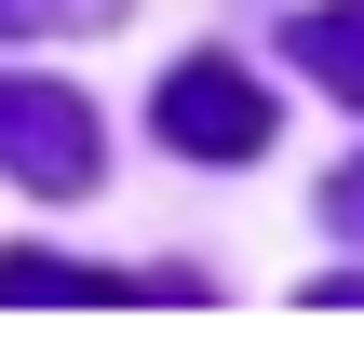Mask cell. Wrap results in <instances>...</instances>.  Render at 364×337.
I'll return each instance as SVG.
<instances>
[{
    "instance_id": "cell-1",
    "label": "cell",
    "mask_w": 364,
    "mask_h": 337,
    "mask_svg": "<svg viewBox=\"0 0 364 337\" xmlns=\"http://www.w3.org/2000/svg\"><path fill=\"white\" fill-rule=\"evenodd\" d=\"M149 122L189 149V162H257L284 122H270V95L230 68V54H189V68H162V95H149Z\"/></svg>"
},
{
    "instance_id": "cell-2",
    "label": "cell",
    "mask_w": 364,
    "mask_h": 337,
    "mask_svg": "<svg viewBox=\"0 0 364 337\" xmlns=\"http://www.w3.org/2000/svg\"><path fill=\"white\" fill-rule=\"evenodd\" d=\"M0 176L81 203V189H95V108H81L68 81H0Z\"/></svg>"
},
{
    "instance_id": "cell-3",
    "label": "cell",
    "mask_w": 364,
    "mask_h": 337,
    "mask_svg": "<svg viewBox=\"0 0 364 337\" xmlns=\"http://www.w3.org/2000/svg\"><path fill=\"white\" fill-rule=\"evenodd\" d=\"M41 297H68V311H122V297H203V284H135V270H68V257H0V311H41Z\"/></svg>"
},
{
    "instance_id": "cell-4",
    "label": "cell",
    "mask_w": 364,
    "mask_h": 337,
    "mask_svg": "<svg viewBox=\"0 0 364 337\" xmlns=\"http://www.w3.org/2000/svg\"><path fill=\"white\" fill-rule=\"evenodd\" d=\"M284 41H297V68H311L324 95H351V108H364V0H311Z\"/></svg>"
},
{
    "instance_id": "cell-5",
    "label": "cell",
    "mask_w": 364,
    "mask_h": 337,
    "mask_svg": "<svg viewBox=\"0 0 364 337\" xmlns=\"http://www.w3.org/2000/svg\"><path fill=\"white\" fill-rule=\"evenodd\" d=\"M311 311H364V270H324V284H311Z\"/></svg>"
},
{
    "instance_id": "cell-6",
    "label": "cell",
    "mask_w": 364,
    "mask_h": 337,
    "mask_svg": "<svg viewBox=\"0 0 364 337\" xmlns=\"http://www.w3.org/2000/svg\"><path fill=\"white\" fill-rule=\"evenodd\" d=\"M324 216H338V230H364V162L338 176V189H324Z\"/></svg>"
},
{
    "instance_id": "cell-7",
    "label": "cell",
    "mask_w": 364,
    "mask_h": 337,
    "mask_svg": "<svg viewBox=\"0 0 364 337\" xmlns=\"http://www.w3.org/2000/svg\"><path fill=\"white\" fill-rule=\"evenodd\" d=\"M54 14H122V0H54Z\"/></svg>"
}]
</instances>
